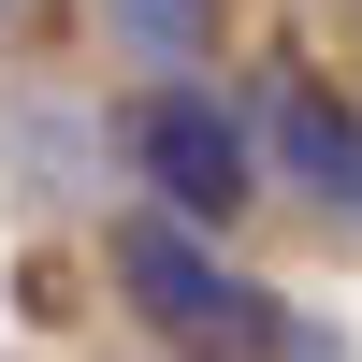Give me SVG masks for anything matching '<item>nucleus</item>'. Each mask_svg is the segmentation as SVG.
<instances>
[{
	"label": "nucleus",
	"instance_id": "3",
	"mask_svg": "<svg viewBox=\"0 0 362 362\" xmlns=\"http://www.w3.org/2000/svg\"><path fill=\"white\" fill-rule=\"evenodd\" d=\"M261 131H276V160L305 174L334 218H362V116H348L319 73H261Z\"/></svg>",
	"mask_w": 362,
	"mask_h": 362
},
{
	"label": "nucleus",
	"instance_id": "1",
	"mask_svg": "<svg viewBox=\"0 0 362 362\" xmlns=\"http://www.w3.org/2000/svg\"><path fill=\"white\" fill-rule=\"evenodd\" d=\"M116 290H131L145 334H174V348H290V319L261 305L232 261H203L189 218H116Z\"/></svg>",
	"mask_w": 362,
	"mask_h": 362
},
{
	"label": "nucleus",
	"instance_id": "2",
	"mask_svg": "<svg viewBox=\"0 0 362 362\" xmlns=\"http://www.w3.org/2000/svg\"><path fill=\"white\" fill-rule=\"evenodd\" d=\"M116 145H131V174L160 189V218H232V203L261 189V145H247V116L232 102H203V87H145L131 116H116Z\"/></svg>",
	"mask_w": 362,
	"mask_h": 362
},
{
	"label": "nucleus",
	"instance_id": "4",
	"mask_svg": "<svg viewBox=\"0 0 362 362\" xmlns=\"http://www.w3.org/2000/svg\"><path fill=\"white\" fill-rule=\"evenodd\" d=\"M87 15L145 87H189V58H218V0H87Z\"/></svg>",
	"mask_w": 362,
	"mask_h": 362
}]
</instances>
